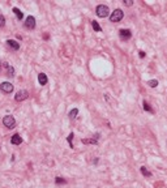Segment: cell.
Returning a JSON list of instances; mask_svg holds the SVG:
<instances>
[{
  "label": "cell",
  "instance_id": "cell-1",
  "mask_svg": "<svg viewBox=\"0 0 167 188\" xmlns=\"http://www.w3.org/2000/svg\"><path fill=\"white\" fill-rule=\"evenodd\" d=\"M95 13L98 17L105 19V17H107V16L110 15V9H108V7L105 5V4H99V5H97V8H95Z\"/></svg>",
  "mask_w": 167,
  "mask_h": 188
},
{
  "label": "cell",
  "instance_id": "cell-2",
  "mask_svg": "<svg viewBox=\"0 0 167 188\" xmlns=\"http://www.w3.org/2000/svg\"><path fill=\"white\" fill-rule=\"evenodd\" d=\"M124 17V12L121 9H115L114 12L110 15V21L111 22H119L121 21Z\"/></svg>",
  "mask_w": 167,
  "mask_h": 188
},
{
  "label": "cell",
  "instance_id": "cell-3",
  "mask_svg": "<svg viewBox=\"0 0 167 188\" xmlns=\"http://www.w3.org/2000/svg\"><path fill=\"white\" fill-rule=\"evenodd\" d=\"M28 97H29L28 90L21 89V90H19V92L16 93L15 99H16V101H17V102H22V101H25V99H28Z\"/></svg>",
  "mask_w": 167,
  "mask_h": 188
},
{
  "label": "cell",
  "instance_id": "cell-4",
  "mask_svg": "<svg viewBox=\"0 0 167 188\" xmlns=\"http://www.w3.org/2000/svg\"><path fill=\"white\" fill-rule=\"evenodd\" d=\"M3 124L5 127H8V128H13L16 124V119L12 116V115H5V116L3 118Z\"/></svg>",
  "mask_w": 167,
  "mask_h": 188
},
{
  "label": "cell",
  "instance_id": "cell-5",
  "mask_svg": "<svg viewBox=\"0 0 167 188\" xmlns=\"http://www.w3.org/2000/svg\"><path fill=\"white\" fill-rule=\"evenodd\" d=\"M0 90L5 93V94H9V93L13 92V85L11 82H8V81H4V82L0 84Z\"/></svg>",
  "mask_w": 167,
  "mask_h": 188
},
{
  "label": "cell",
  "instance_id": "cell-6",
  "mask_svg": "<svg viewBox=\"0 0 167 188\" xmlns=\"http://www.w3.org/2000/svg\"><path fill=\"white\" fill-rule=\"evenodd\" d=\"M25 28L28 30H33L35 28V19L33 16H28L26 20H25Z\"/></svg>",
  "mask_w": 167,
  "mask_h": 188
},
{
  "label": "cell",
  "instance_id": "cell-7",
  "mask_svg": "<svg viewBox=\"0 0 167 188\" xmlns=\"http://www.w3.org/2000/svg\"><path fill=\"white\" fill-rule=\"evenodd\" d=\"M119 35H120V38L123 41H128V39H131V37H132V33H131L129 29H121V30L119 31Z\"/></svg>",
  "mask_w": 167,
  "mask_h": 188
},
{
  "label": "cell",
  "instance_id": "cell-8",
  "mask_svg": "<svg viewBox=\"0 0 167 188\" xmlns=\"http://www.w3.org/2000/svg\"><path fill=\"white\" fill-rule=\"evenodd\" d=\"M3 67L5 68L7 76H9V77H13V76H15V68H13L11 64H8V63H3Z\"/></svg>",
  "mask_w": 167,
  "mask_h": 188
},
{
  "label": "cell",
  "instance_id": "cell-9",
  "mask_svg": "<svg viewBox=\"0 0 167 188\" xmlns=\"http://www.w3.org/2000/svg\"><path fill=\"white\" fill-rule=\"evenodd\" d=\"M7 45L11 47L12 50H15V51H17V50L20 48V43L17 42V41H15V39H8L7 41Z\"/></svg>",
  "mask_w": 167,
  "mask_h": 188
},
{
  "label": "cell",
  "instance_id": "cell-10",
  "mask_svg": "<svg viewBox=\"0 0 167 188\" xmlns=\"http://www.w3.org/2000/svg\"><path fill=\"white\" fill-rule=\"evenodd\" d=\"M38 82L40 85H46L48 82V78H47V74L46 73H39L38 74Z\"/></svg>",
  "mask_w": 167,
  "mask_h": 188
},
{
  "label": "cell",
  "instance_id": "cell-11",
  "mask_svg": "<svg viewBox=\"0 0 167 188\" xmlns=\"http://www.w3.org/2000/svg\"><path fill=\"white\" fill-rule=\"evenodd\" d=\"M11 142H12L13 145H20L22 142V139H21V136L19 135V133H16V135L12 136V139H11Z\"/></svg>",
  "mask_w": 167,
  "mask_h": 188
},
{
  "label": "cell",
  "instance_id": "cell-12",
  "mask_svg": "<svg viewBox=\"0 0 167 188\" xmlns=\"http://www.w3.org/2000/svg\"><path fill=\"white\" fill-rule=\"evenodd\" d=\"M81 142H82V144H93V145H97L98 144V140L97 139H82L81 140Z\"/></svg>",
  "mask_w": 167,
  "mask_h": 188
},
{
  "label": "cell",
  "instance_id": "cell-13",
  "mask_svg": "<svg viewBox=\"0 0 167 188\" xmlns=\"http://www.w3.org/2000/svg\"><path fill=\"white\" fill-rule=\"evenodd\" d=\"M12 11H13V13H15L16 17H17L19 20H22V19H24V13H22L21 11L19 9V8H16V7H15V8H13Z\"/></svg>",
  "mask_w": 167,
  "mask_h": 188
},
{
  "label": "cell",
  "instance_id": "cell-14",
  "mask_svg": "<svg viewBox=\"0 0 167 188\" xmlns=\"http://www.w3.org/2000/svg\"><path fill=\"white\" fill-rule=\"evenodd\" d=\"M141 174H142L144 176H148V178H150V176H152V173H150V171H149V170L146 169L145 166L141 167Z\"/></svg>",
  "mask_w": 167,
  "mask_h": 188
},
{
  "label": "cell",
  "instance_id": "cell-15",
  "mask_svg": "<svg viewBox=\"0 0 167 188\" xmlns=\"http://www.w3.org/2000/svg\"><path fill=\"white\" fill-rule=\"evenodd\" d=\"M144 110L148 111V112H152V114L154 112V110H153V108L150 107V105H149V103H148L146 101H144Z\"/></svg>",
  "mask_w": 167,
  "mask_h": 188
},
{
  "label": "cell",
  "instance_id": "cell-16",
  "mask_svg": "<svg viewBox=\"0 0 167 188\" xmlns=\"http://www.w3.org/2000/svg\"><path fill=\"white\" fill-rule=\"evenodd\" d=\"M91 26H93V29L95 31H102V28L99 26V24L97 21H91Z\"/></svg>",
  "mask_w": 167,
  "mask_h": 188
},
{
  "label": "cell",
  "instance_id": "cell-17",
  "mask_svg": "<svg viewBox=\"0 0 167 188\" xmlns=\"http://www.w3.org/2000/svg\"><path fill=\"white\" fill-rule=\"evenodd\" d=\"M77 114H78V108H73V110L69 112V118H71V119H74V118L77 116Z\"/></svg>",
  "mask_w": 167,
  "mask_h": 188
},
{
  "label": "cell",
  "instance_id": "cell-18",
  "mask_svg": "<svg viewBox=\"0 0 167 188\" xmlns=\"http://www.w3.org/2000/svg\"><path fill=\"white\" fill-rule=\"evenodd\" d=\"M73 137H74L73 132H71V133H69V136H68V137H67V140H68V142H69V146H71L72 149H73V142H72V140H73Z\"/></svg>",
  "mask_w": 167,
  "mask_h": 188
},
{
  "label": "cell",
  "instance_id": "cell-19",
  "mask_svg": "<svg viewBox=\"0 0 167 188\" xmlns=\"http://www.w3.org/2000/svg\"><path fill=\"white\" fill-rule=\"evenodd\" d=\"M148 85L150 88H155V86H158V81L157 80H149L148 81Z\"/></svg>",
  "mask_w": 167,
  "mask_h": 188
},
{
  "label": "cell",
  "instance_id": "cell-20",
  "mask_svg": "<svg viewBox=\"0 0 167 188\" xmlns=\"http://www.w3.org/2000/svg\"><path fill=\"white\" fill-rule=\"evenodd\" d=\"M55 183L56 184H64V183H67V180L63 178H60V176H58V178H55Z\"/></svg>",
  "mask_w": 167,
  "mask_h": 188
},
{
  "label": "cell",
  "instance_id": "cell-21",
  "mask_svg": "<svg viewBox=\"0 0 167 188\" xmlns=\"http://www.w3.org/2000/svg\"><path fill=\"white\" fill-rule=\"evenodd\" d=\"M4 25H5V17L3 15H0V28H3Z\"/></svg>",
  "mask_w": 167,
  "mask_h": 188
},
{
  "label": "cell",
  "instance_id": "cell-22",
  "mask_svg": "<svg viewBox=\"0 0 167 188\" xmlns=\"http://www.w3.org/2000/svg\"><path fill=\"white\" fill-rule=\"evenodd\" d=\"M139 55H140V58H141V59H144V58H145V55H146V54L144 52V51H140V52H139Z\"/></svg>",
  "mask_w": 167,
  "mask_h": 188
},
{
  "label": "cell",
  "instance_id": "cell-23",
  "mask_svg": "<svg viewBox=\"0 0 167 188\" xmlns=\"http://www.w3.org/2000/svg\"><path fill=\"white\" fill-rule=\"evenodd\" d=\"M125 4H127L128 7H131V5H132V4H133V3H132V0H128V1H127V3H125Z\"/></svg>",
  "mask_w": 167,
  "mask_h": 188
},
{
  "label": "cell",
  "instance_id": "cell-24",
  "mask_svg": "<svg viewBox=\"0 0 167 188\" xmlns=\"http://www.w3.org/2000/svg\"><path fill=\"white\" fill-rule=\"evenodd\" d=\"M1 64H3V63H1V62H0V71H1Z\"/></svg>",
  "mask_w": 167,
  "mask_h": 188
}]
</instances>
